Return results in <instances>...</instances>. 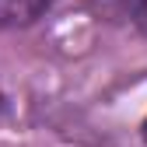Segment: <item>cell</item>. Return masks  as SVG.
<instances>
[{"mask_svg":"<svg viewBox=\"0 0 147 147\" xmlns=\"http://www.w3.org/2000/svg\"><path fill=\"white\" fill-rule=\"evenodd\" d=\"M53 0H0V28L28 25L35 18H42L49 11Z\"/></svg>","mask_w":147,"mask_h":147,"instance_id":"cell-1","label":"cell"},{"mask_svg":"<svg viewBox=\"0 0 147 147\" xmlns=\"http://www.w3.org/2000/svg\"><path fill=\"white\" fill-rule=\"evenodd\" d=\"M144 140H147V123H144Z\"/></svg>","mask_w":147,"mask_h":147,"instance_id":"cell-2","label":"cell"}]
</instances>
